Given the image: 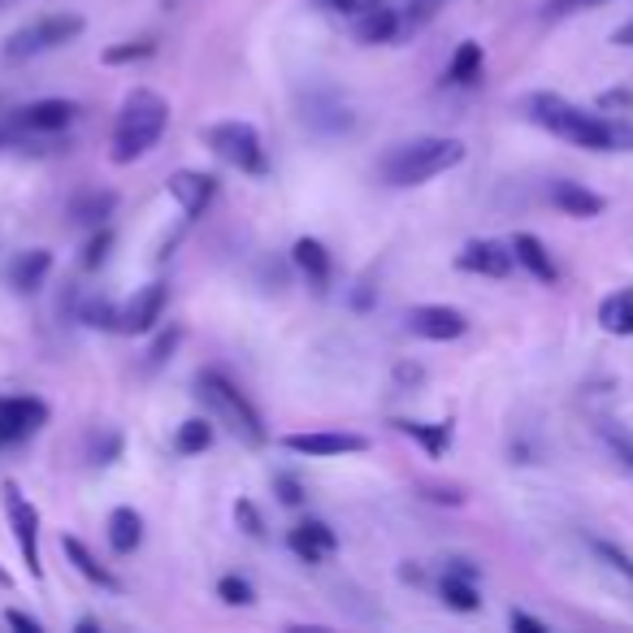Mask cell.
I'll list each match as a JSON object with an SVG mask.
<instances>
[{
  "instance_id": "obj_1",
  "label": "cell",
  "mask_w": 633,
  "mask_h": 633,
  "mask_svg": "<svg viewBox=\"0 0 633 633\" xmlns=\"http://www.w3.org/2000/svg\"><path fill=\"white\" fill-rule=\"evenodd\" d=\"M530 118H534L543 131H552L556 140H568L572 148H586V152H616V118L590 113V109L564 100L556 91L530 96Z\"/></svg>"
},
{
  "instance_id": "obj_2",
  "label": "cell",
  "mask_w": 633,
  "mask_h": 633,
  "mask_svg": "<svg viewBox=\"0 0 633 633\" xmlns=\"http://www.w3.org/2000/svg\"><path fill=\"white\" fill-rule=\"evenodd\" d=\"M165 127H170V100L152 87H135L122 100L118 122H113V152H109L113 165H131V161L148 156L161 143Z\"/></svg>"
},
{
  "instance_id": "obj_3",
  "label": "cell",
  "mask_w": 633,
  "mask_h": 633,
  "mask_svg": "<svg viewBox=\"0 0 633 633\" xmlns=\"http://www.w3.org/2000/svg\"><path fill=\"white\" fill-rule=\"evenodd\" d=\"M465 161V143L460 140H443V135H422V140L395 143L382 161H378V174L386 187H422L429 178L456 170Z\"/></svg>"
},
{
  "instance_id": "obj_4",
  "label": "cell",
  "mask_w": 633,
  "mask_h": 633,
  "mask_svg": "<svg viewBox=\"0 0 633 633\" xmlns=\"http://www.w3.org/2000/svg\"><path fill=\"white\" fill-rule=\"evenodd\" d=\"M196 395L209 404L212 422H221L239 443H248V447H265V438H270V429L261 422V413H257V404L221 373V369H200L196 373Z\"/></svg>"
},
{
  "instance_id": "obj_5",
  "label": "cell",
  "mask_w": 633,
  "mask_h": 633,
  "mask_svg": "<svg viewBox=\"0 0 633 633\" xmlns=\"http://www.w3.org/2000/svg\"><path fill=\"white\" fill-rule=\"evenodd\" d=\"M83 13H44L26 26H18L9 40H4V62H31V57H44V53H57L74 44L83 35Z\"/></svg>"
},
{
  "instance_id": "obj_6",
  "label": "cell",
  "mask_w": 633,
  "mask_h": 633,
  "mask_svg": "<svg viewBox=\"0 0 633 633\" xmlns=\"http://www.w3.org/2000/svg\"><path fill=\"white\" fill-rule=\"evenodd\" d=\"M205 143L217 161H226L230 170L248 174V178H265L270 174V152L261 143V131L252 122H212L205 131Z\"/></svg>"
},
{
  "instance_id": "obj_7",
  "label": "cell",
  "mask_w": 633,
  "mask_h": 633,
  "mask_svg": "<svg viewBox=\"0 0 633 633\" xmlns=\"http://www.w3.org/2000/svg\"><path fill=\"white\" fill-rule=\"evenodd\" d=\"M0 499H4V516H9V530L18 538V552L31 568V577H44V564H40V512L35 503L22 494L18 482H0Z\"/></svg>"
},
{
  "instance_id": "obj_8",
  "label": "cell",
  "mask_w": 633,
  "mask_h": 633,
  "mask_svg": "<svg viewBox=\"0 0 633 633\" xmlns=\"http://www.w3.org/2000/svg\"><path fill=\"white\" fill-rule=\"evenodd\" d=\"M282 447L291 456H308V460H335V456H360L369 451V438L352 429H308V434H286Z\"/></svg>"
},
{
  "instance_id": "obj_9",
  "label": "cell",
  "mask_w": 633,
  "mask_h": 633,
  "mask_svg": "<svg viewBox=\"0 0 633 633\" xmlns=\"http://www.w3.org/2000/svg\"><path fill=\"white\" fill-rule=\"evenodd\" d=\"M48 425V404L40 395H0V447H13Z\"/></svg>"
},
{
  "instance_id": "obj_10",
  "label": "cell",
  "mask_w": 633,
  "mask_h": 633,
  "mask_svg": "<svg viewBox=\"0 0 633 633\" xmlns=\"http://www.w3.org/2000/svg\"><path fill=\"white\" fill-rule=\"evenodd\" d=\"M74 118H78V105L74 100H35V105H26V109H18L13 118H9V127H18L22 135H35V140H53L57 131H66Z\"/></svg>"
},
{
  "instance_id": "obj_11",
  "label": "cell",
  "mask_w": 633,
  "mask_h": 633,
  "mask_svg": "<svg viewBox=\"0 0 633 633\" xmlns=\"http://www.w3.org/2000/svg\"><path fill=\"white\" fill-rule=\"evenodd\" d=\"M408 330L417 339H429V343H456V339H465L469 317L451 304H417L408 313Z\"/></svg>"
},
{
  "instance_id": "obj_12",
  "label": "cell",
  "mask_w": 633,
  "mask_h": 633,
  "mask_svg": "<svg viewBox=\"0 0 633 633\" xmlns=\"http://www.w3.org/2000/svg\"><path fill=\"white\" fill-rule=\"evenodd\" d=\"M165 299H170L165 282H148V286H140V291L122 304V313H118V335H152L156 321L165 317Z\"/></svg>"
},
{
  "instance_id": "obj_13",
  "label": "cell",
  "mask_w": 633,
  "mask_h": 633,
  "mask_svg": "<svg viewBox=\"0 0 633 633\" xmlns=\"http://www.w3.org/2000/svg\"><path fill=\"white\" fill-rule=\"evenodd\" d=\"M170 200L183 209L187 221H196V217H205L212 200H217V178L205 174V170H178V174H170Z\"/></svg>"
},
{
  "instance_id": "obj_14",
  "label": "cell",
  "mask_w": 633,
  "mask_h": 633,
  "mask_svg": "<svg viewBox=\"0 0 633 633\" xmlns=\"http://www.w3.org/2000/svg\"><path fill=\"white\" fill-rule=\"evenodd\" d=\"M456 265L465 274H482V279H508L516 257H512V243H499V239H469L456 257Z\"/></svg>"
},
{
  "instance_id": "obj_15",
  "label": "cell",
  "mask_w": 633,
  "mask_h": 633,
  "mask_svg": "<svg viewBox=\"0 0 633 633\" xmlns=\"http://www.w3.org/2000/svg\"><path fill=\"white\" fill-rule=\"evenodd\" d=\"M438 594L451 612H478L482 594H478V568L469 560H447V572L438 581Z\"/></svg>"
},
{
  "instance_id": "obj_16",
  "label": "cell",
  "mask_w": 633,
  "mask_h": 633,
  "mask_svg": "<svg viewBox=\"0 0 633 633\" xmlns=\"http://www.w3.org/2000/svg\"><path fill=\"white\" fill-rule=\"evenodd\" d=\"M286 547L304 564H321L339 552V534H335L326 521H313V516H308V521H299V525L286 534Z\"/></svg>"
},
{
  "instance_id": "obj_17",
  "label": "cell",
  "mask_w": 633,
  "mask_h": 633,
  "mask_svg": "<svg viewBox=\"0 0 633 633\" xmlns=\"http://www.w3.org/2000/svg\"><path fill=\"white\" fill-rule=\"evenodd\" d=\"M291 261H295V270L308 279L313 291H326L330 279H335V257L326 252V243L321 239H295V248H291Z\"/></svg>"
},
{
  "instance_id": "obj_18",
  "label": "cell",
  "mask_w": 633,
  "mask_h": 633,
  "mask_svg": "<svg viewBox=\"0 0 633 633\" xmlns=\"http://www.w3.org/2000/svg\"><path fill=\"white\" fill-rule=\"evenodd\" d=\"M48 274H53V252L48 248H26L9 261V286L18 295H35L48 282Z\"/></svg>"
},
{
  "instance_id": "obj_19",
  "label": "cell",
  "mask_w": 633,
  "mask_h": 633,
  "mask_svg": "<svg viewBox=\"0 0 633 633\" xmlns=\"http://www.w3.org/2000/svg\"><path fill=\"white\" fill-rule=\"evenodd\" d=\"M512 257H516L521 270L534 274V282H543V286H556V282H560V270H556V261H552V252H547V243H543L538 234H530V230L512 234Z\"/></svg>"
},
{
  "instance_id": "obj_20",
  "label": "cell",
  "mask_w": 633,
  "mask_h": 633,
  "mask_svg": "<svg viewBox=\"0 0 633 633\" xmlns=\"http://www.w3.org/2000/svg\"><path fill=\"white\" fill-rule=\"evenodd\" d=\"M118 209V192H109V187H83V192H74L66 212H70L74 226H105L109 217Z\"/></svg>"
},
{
  "instance_id": "obj_21",
  "label": "cell",
  "mask_w": 633,
  "mask_h": 633,
  "mask_svg": "<svg viewBox=\"0 0 633 633\" xmlns=\"http://www.w3.org/2000/svg\"><path fill=\"white\" fill-rule=\"evenodd\" d=\"M547 196H552V205H556L560 212H568V217H581V221L603 212V196H599V192H590L586 183H572V178H556Z\"/></svg>"
},
{
  "instance_id": "obj_22",
  "label": "cell",
  "mask_w": 633,
  "mask_h": 633,
  "mask_svg": "<svg viewBox=\"0 0 633 633\" xmlns=\"http://www.w3.org/2000/svg\"><path fill=\"white\" fill-rule=\"evenodd\" d=\"M400 31H404V13L386 9V4H373L369 13L352 18V35L360 44H391Z\"/></svg>"
},
{
  "instance_id": "obj_23",
  "label": "cell",
  "mask_w": 633,
  "mask_h": 633,
  "mask_svg": "<svg viewBox=\"0 0 633 633\" xmlns=\"http://www.w3.org/2000/svg\"><path fill=\"white\" fill-rule=\"evenodd\" d=\"M599 326L616 339H633V286H621L612 295H603L599 304Z\"/></svg>"
},
{
  "instance_id": "obj_24",
  "label": "cell",
  "mask_w": 633,
  "mask_h": 633,
  "mask_svg": "<svg viewBox=\"0 0 633 633\" xmlns=\"http://www.w3.org/2000/svg\"><path fill=\"white\" fill-rule=\"evenodd\" d=\"M105 534H109V547H113L118 556H131L143 543V516L135 508H113Z\"/></svg>"
},
{
  "instance_id": "obj_25",
  "label": "cell",
  "mask_w": 633,
  "mask_h": 633,
  "mask_svg": "<svg viewBox=\"0 0 633 633\" xmlns=\"http://www.w3.org/2000/svg\"><path fill=\"white\" fill-rule=\"evenodd\" d=\"M62 552H66V560H70L74 568H78V572L91 581V586H105V590H122V581H118V577H113L105 564L96 560L91 552H87V543H83V538L66 534V538H62Z\"/></svg>"
},
{
  "instance_id": "obj_26",
  "label": "cell",
  "mask_w": 633,
  "mask_h": 633,
  "mask_svg": "<svg viewBox=\"0 0 633 633\" xmlns=\"http://www.w3.org/2000/svg\"><path fill=\"white\" fill-rule=\"evenodd\" d=\"M482 66H487L482 44H478V40H465V44L451 53L443 83H451V87H469V83H478V78H482Z\"/></svg>"
},
{
  "instance_id": "obj_27",
  "label": "cell",
  "mask_w": 633,
  "mask_h": 633,
  "mask_svg": "<svg viewBox=\"0 0 633 633\" xmlns=\"http://www.w3.org/2000/svg\"><path fill=\"white\" fill-rule=\"evenodd\" d=\"M400 434H408L413 443H422L425 456H443L451 447V425L447 422H395Z\"/></svg>"
},
{
  "instance_id": "obj_28",
  "label": "cell",
  "mask_w": 633,
  "mask_h": 633,
  "mask_svg": "<svg viewBox=\"0 0 633 633\" xmlns=\"http://www.w3.org/2000/svg\"><path fill=\"white\" fill-rule=\"evenodd\" d=\"M209 447H212L209 417H192V422L178 425V434H174V451H178V456H200V451H209Z\"/></svg>"
},
{
  "instance_id": "obj_29",
  "label": "cell",
  "mask_w": 633,
  "mask_h": 633,
  "mask_svg": "<svg viewBox=\"0 0 633 633\" xmlns=\"http://www.w3.org/2000/svg\"><path fill=\"white\" fill-rule=\"evenodd\" d=\"M217 599H221L226 608H252V603H257V590H252L248 577H234V572H230V577L217 581Z\"/></svg>"
},
{
  "instance_id": "obj_30",
  "label": "cell",
  "mask_w": 633,
  "mask_h": 633,
  "mask_svg": "<svg viewBox=\"0 0 633 633\" xmlns=\"http://www.w3.org/2000/svg\"><path fill=\"white\" fill-rule=\"evenodd\" d=\"M118 313H122V304H113V299H87L83 304V321L91 330H113L118 335Z\"/></svg>"
},
{
  "instance_id": "obj_31",
  "label": "cell",
  "mask_w": 633,
  "mask_h": 633,
  "mask_svg": "<svg viewBox=\"0 0 633 633\" xmlns=\"http://www.w3.org/2000/svg\"><path fill=\"white\" fill-rule=\"evenodd\" d=\"M156 53L152 40H127V44H113L105 48V66H131V62H148Z\"/></svg>"
},
{
  "instance_id": "obj_32",
  "label": "cell",
  "mask_w": 633,
  "mask_h": 633,
  "mask_svg": "<svg viewBox=\"0 0 633 633\" xmlns=\"http://www.w3.org/2000/svg\"><path fill=\"white\" fill-rule=\"evenodd\" d=\"M109 252H113V230H109V226H96V234H91L87 248H83V270H100V265L109 261Z\"/></svg>"
},
{
  "instance_id": "obj_33",
  "label": "cell",
  "mask_w": 633,
  "mask_h": 633,
  "mask_svg": "<svg viewBox=\"0 0 633 633\" xmlns=\"http://www.w3.org/2000/svg\"><path fill=\"white\" fill-rule=\"evenodd\" d=\"M599 434H603V443L612 447V456H616V460L633 473V434L630 429H621L616 422H603L599 425Z\"/></svg>"
},
{
  "instance_id": "obj_34",
  "label": "cell",
  "mask_w": 633,
  "mask_h": 633,
  "mask_svg": "<svg viewBox=\"0 0 633 633\" xmlns=\"http://www.w3.org/2000/svg\"><path fill=\"white\" fill-rule=\"evenodd\" d=\"M234 525H239L248 538H257V543L265 538V521H261V512H257L252 499H239V503H234Z\"/></svg>"
},
{
  "instance_id": "obj_35",
  "label": "cell",
  "mask_w": 633,
  "mask_h": 633,
  "mask_svg": "<svg viewBox=\"0 0 633 633\" xmlns=\"http://www.w3.org/2000/svg\"><path fill=\"white\" fill-rule=\"evenodd\" d=\"M178 339H183V330H178V326H170L165 335H156V339H152V348H148V360H143V364H148V369H161V364L174 356Z\"/></svg>"
},
{
  "instance_id": "obj_36",
  "label": "cell",
  "mask_w": 633,
  "mask_h": 633,
  "mask_svg": "<svg viewBox=\"0 0 633 633\" xmlns=\"http://www.w3.org/2000/svg\"><path fill=\"white\" fill-rule=\"evenodd\" d=\"M590 547L599 552V560L612 564L621 577H630V581H633V560L625 556V552H621V547H616V543H612V538H590Z\"/></svg>"
},
{
  "instance_id": "obj_37",
  "label": "cell",
  "mask_w": 633,
  "mask_h": 633,
  "mask_svg": "<svg viewBox=\"0 0 633 633\" xmlns=\"http://www.w3.org/2000/svg\"><path fill=\"white\" fill-rule=\"evenodd\" d=\"M417 491H422V499H429V503H447V508H460V503L469 499L465 487H443V482H422Z\"/></svg>"
},
{
  "instance_id": "obj_38",
  "label": "cell",
  "mask_w": 633,
  "mask_h": 633,
  "mask_svg": "<svg viewBox=\"0 0 633 633\" xmlns=\"http://www.w3.org/2000/svg\"><path fill=\"white\" fill-rule=\"evenodd\" d=\"M443 4H447V0H413L408 13H404V31H408V26H425Z\"/></svg>"
},
{
  "instance_id": "obj_39",
  "label": "cell",
  "mask_w": 633,
  "mask_h": 633,
  "mask_svg": "<svg viewBox=\"0 0 633 633\" xmlns=\"http://www.w3.org/2000/svg\"><path fill=\"white\" fill-rule=\"evenodd\" d=\"M274 491L286 508H299L304 503V487H299V478H291V473H274Z\"/></svg>"
},
{
  "instance_id": "obj_40",
  "label": "cell",
  "mask_w": 633,
  "mask_h": 633,
  "mask_svg": "<svg viewBox=\"0 0 633 633\" xmlns=\"http://www.w3.org/2000/svg\"><path fill=\"white\" fill-rule=\"evenodd\" d=\"M373 4H382V0H321V9H330V13H339V18H360V13H369Z\"/></svg>"
},
{
  "instance_id": "obj_41",
  "label": "cell",
  "mask_w": 633,
  "mask_h": 633,
  "mask_svg": "<svg viewBox=\"0 0 633 633\" xmlns=\"http://www.w3.org/2000/svg\"><path fill=\"white\" fill-rule=\"evenodd\" d=\"M608 0H552L547 4V18H564V13H581V9H599Z\"/></svg>"
},
{
  "instance_id": "obj_42",
  "label": "cell",
  "mask_w": 633,
  "mask_h": 633,
  "mask_svg": "<svg viewBox=\"0 0 633 633\" xmlns=\"http://www.w3.org/2000/svg\"><path fill=\"white\" fill-rule=\"evenodd\" d=\"M13 148H35V135H22L18 127H4L0 131V152H13Z\"/></svg>"
},
{
  "instance_id": "obj_43",
  "label": "cell",
  "mask_w": 633,
  "mask_h": 633,
  "mask_svg": "<svg viewBox=\"0 0 633 633\" xmlns=\"http://www.w3.org/2000/svg\"><path fill=\"white\" fill-rule=\"evenodd\" d=\"M508 625H512V630H521V633H547V625H543L538 616H530V612H512V616H508Z\"/></svg>"
},
{
  "instance_id": "obj_44",
  "label": "cell",
  "mask_w": 633,
  "mask_h": 633,
  "mask_svg": "<svg viewBox=\"0 0 633 633\" xmlns=\"http://www.w3.org/2000/svg\"><path fill=\"white\" fill-rule=\"evenodd\" d=\"M4 621H9L13 630H22V633H44V625H40L35 616H26V612H4Z\"/></svg>"
},
{
  "instance_id": "obj_45",
  "label": "cell",
  "mask_w": 633,
  "mask_h": 633,
  "mask_svg": "<svg viewBox=\"0 0 633 633\" xmlns=\"http://www.w3.org/2000/svg\"><path fill=\"white\" fill-rule=\"evenodd\" d=\"M612 44H616V48H633V22H625V26L612 35Z\"/></svg>"
},
{
  "instance_id": "obj_46",
  "label": "cell",
  "mask_w": 633,
  "mask_h": 633,
  "mask_svg": "<svg viewBox=\"0 0 633 633\" xmlns=\"http://www.w3.org/2000/svg\"><path fill=\"white\" fill-rule=\"evenodd\" d=\"M74 630H78V633H96V630H100V621H96V616H83Z\"/></svg>"
},
{
  "instance_id": "obj_47",
  "label": "cell",
  "mask_w": 633,
  "mask_h": 633,
  "mask_svg": "<svg viewBox=\"0 0 633 633\" xmlns=\"http://www.w3.org/2000/svg\"><path fill=\"white\" fill-rule=\"evenodd\" d=\"M9 586H13V577H9L4 568H0V590H9Z\"/></svg>"
},
{
  "instance_id": "obj_48",
  "label": "cell",
  "mask_w": 633,
  "mask_h": 633,
  "mask_svg": "<svg viewBox=\"0 0 633 633\" xmlns=\"http://www.w3.org/2000/svg\"><path fill=\"white\" fill-rule=\"evenodd\" d=\"M4 4H13V0H0V9H4Z\"/></svg>"
}]
</instances>
